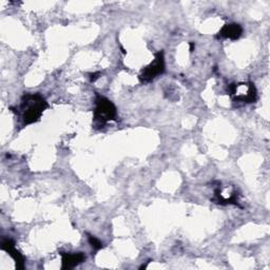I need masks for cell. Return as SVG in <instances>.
I'll use <instances>...</instances> for the list:
<instances>
[{
    "mask_svg": "<svg viewBox=\"0 0 270 270\" xmlns=\"http://www.w3.org/2000/svg\"><path fill=\"white\" fill-rule=\"evenodd\" d=\"M47 108L48 103L40 94H25L20 105L23 124L31 125L36 123Z\"/></svg>",
    "mask_w": 270,
    "mask_h": 270,
    "instance_id": "obj_1",
    "label": "cell"
},
{
    "mask_svg": "<svg viewBox=\"0 0 270 270\" xmlns=\"http://www.w3.org/2000/svg\"><path fill=\"white\" fill-rule=\"evenodd\" d=\"M117 115L116 108L112 102L108 98L97 95L95 99V109H94V120L99 126H104L111 120H114Z\"/></svg>",
    "mask_w": 270,
    "mask_h": 270,
    "instance_id": "obj_2",
    "label": "cell"
},
{
    "mask_svg": "<svg viewBox=\"0 0 270 270\" xmlns=\"http://www.w3.org/2000/svg\"><path fill=\"white\" fill-rule=\"evenodd\" d=\"M165 71V58H164V53L158 52L155 54L154 60L149 64L147 65L145 69L142 71L140 74L139 78L141 80V83L147 84L150 83L152 80L159 74H163Z\"/></svg>",
    "mask_w": 270,
    "mask_h": 270,
    "instance_id": "obj_3",
    "label": "cell"
},
{
    "mask_svg": "<svg viewBox=\"0 0 270 270\" xmlns=\"http://www.w3.org/2000/svg\"><path fill=\"white\" fill-rule=\"evenodd\" d=\"M229 94L234 96V99L242 103H254L256 100V89L251 83L232 84L228 88Z\"/></svg>",
    "mask_w": 270,
    "mask_h": 270,
    "instance_id": "obj_4",
    "label": "cell"
},
{
    "mask_svg": "<svg viewBox=\"0 0 270 270\" xmlns=\"http://www.w3.org/2000/svg\"><path fill=\"white\" fill-rule=\"evenodd\" d=\"M2 249L5 250L6 252H8L12 256L13 260L15 261L17 269H23L24 268V259H23V256L21 255V253L15 248L14 242L11 241V240H5L2 243Z\"/></svg>",
    "mask_w": 270,
    "mask_h": 270,
    "instance_id": "obj_5",
    "label": "cell"
},
{
    "mask_svg": "<svg viewBox=\"0 0 270 270\" xmlns=\"http://www.w3.org/2000/svg\"><path fill=\"white\" fill-rule=\"evenodd\" d=\"M62 256V266L61 269H70L83 263L86 260V256L83 252H74V253H60Z\"/></svg>",
    "mask_w": 270,
    "mask_h": 270,
    "instance_id": "obj_6",
    "label": "cell"
},
{
    "mask_svg": "<svg viewBox=\"0 0 270 270\" xmlns=\"http://www.w3.org/2000/svg\"><path fill=\"white\" fill-rule=\"evenodd\" d=\"M242 33H243V29L240 24L230 23V24H226L223 26L219 33V37L235 40L241 37Z\"/></svg>",
    "mask_w": 270,
    "mask_h": 270,
    "instance_id": "obj_7",
    "label": "cell"
},
{
    "mask_svg": "<svg viewBox=\"0 0 270 270\" xmlns=\"http://www.w3.org/2000/svg\"><path fill=\"white\" fill-rule=\"evenodd\" d=\"M89 243L91 247L94 249V250H100L103 248V243L96 239L95 237H92V235H89Z\"/></svg>",
    "mask_w": 270,
    "mask_h": 270,
    "instance_id": "obj_8",
    "label": "cell"
},
{
    "mask_svg": "<svg viewBox=\"0 0 270 270\" xmlns=\"http://www.w3.org/2000/svg\"><path fill=\"white\" fill-rule=\"evenodd\" d=\"M99 73H94V74H91V82H95V80L99 77L98 76Z\"/></svg>",
    "mask_w": 270,
    "mask_h": 270,
    "instance_id": "obj_9",
    "label": "cell"
},
{
    "mask_svg": "<svg viewBox=\"0 0 270 270\" xmlns=\"http://www.w3.org/2000/svg\"><path fill=\"white\" fill-rule=\"evenodd\" d=\"M194 47H195V46H194V44H193V43H191V44H190V51H191V52L193 51Z\"/></svg>",
    "mask_w": 270,
    "mask_h": 270,
    "instance_id": "obj_10",
    "label": "cell"
}]
</instances>
